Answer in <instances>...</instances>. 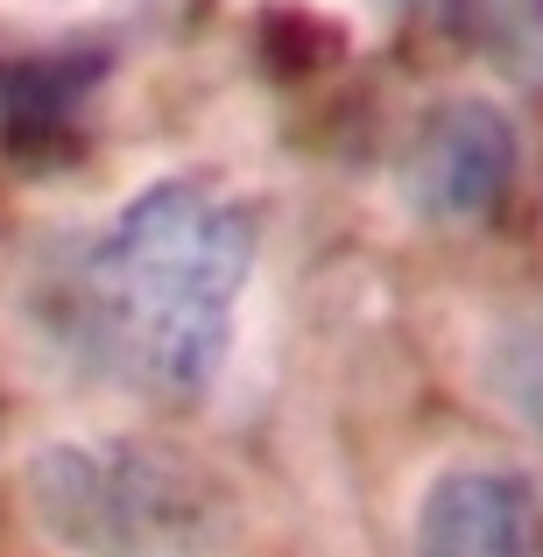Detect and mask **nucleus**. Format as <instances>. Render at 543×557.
I'll use <instances>...</instances> for the list:
<instances>
[{
	"label": "nucleus",
	"mask_w": 543,
	"mask_h": 557,
	"mask_svg": "<svg viewBox=\"0 0 543 557\" xmlns=\"http://www.w3.org/2000/svg\"><path fill=\"white\" fill-rule=\"evenodd\" d=\"M255 219L205 177L149 184L78 269V332L121 381L190 403L226 368Z\"/></svg>",
	"instance_id": "nucleus-1"
},
{
	"label": "nucleus",
	"mask_w": 543,
	"mask_h": 557,
	"mask_svg": "<svg viewBox=\"0 0 543 557\" xmlns=\"http://www.w3.org/2000/svg\"><path fill=\"white\" fill-rule=\"evenodd\" d=\"M28 502L57 544L85 557H198L219 544L212 487L170 451L127 437L36 451Z\"/></svg>",
	"instance_id": "nucleus-2"
},
{
	"label": "nucleus",
	"mask_w": 543,
	"mask_h": 557,
	"mask_svg": "<svg viewBox=\"0 0 543 557\" xmlns=\"http://www.w3.org/2000/svg\"><path fill=\"white\" fill-rule=\"evenodd\" d=\"M516 170L522 141L494 99H445L403 149V190L437 226H488L516 190Z\"/></svg>",
	"instance_id": "nucleus-3"
},
{
	"label": "nucleus",
	"mask_w": 543,
	"mask_h": 557,
	"mask_svg": "<svg viewBox=\"0 0 543 557\" xmlns=\"http://www.w3.org/2000/svg\"><path fill=\"white\" fill-rule=\"evenodd\" d=\"M409 557H543V487L516 466H452L423 487Z\"/></svg>",
	"instance_id": "nucleus-4"
},
{
	"label": "nucleus",
	"mask_w": 543,
	"mask_h": 557,
	"mask_svg": "<svg viewBox=\"0 0 543 557\" xmlns=\"http://www.w3.org/2000/svg\"><path fill=\"white\" fill-rule=\"evenodd\" d=\"M494 395H502L508 409H516L530 431H543V325H522V332H508L502 346H494Z\"/></svg>",
	"instance_id": "nucleus-5"
}]
</instances>
